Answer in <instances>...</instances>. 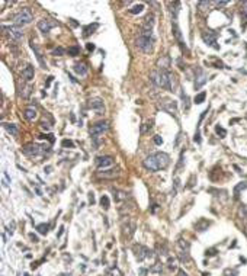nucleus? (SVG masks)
<instances>
[{"label":"nucleus","mask_w":247,"mask_h":276,"mask_svg":"<svg viewBox=\"0 0 247 276\" xmlns=\"http://www.w3.org/2000/svg\"><path fill=\"white\" fill-rule=\"evenodd\" d=\"M134 250L137 251V253H135V257H137V260H140V262H141V260H144L146 257H151V256H153V254H151L153 251H150L147 247H144V246H138V247L135 246Z\"/></svg>","instance_id":"13"},{"label":"nucleus","mask_w":247,"mask_h":276,"mask_svg":"<svg viewBox=\"0 0 247 276\" xmlns=\"http://www.w3.org/2000/svg\"><path fill=\"white\" fill-rule=\"evenodd\" d=\"M208 225H210V222L206 221V219H201L199 222L195 224V228H196L198 231H205L206 228H208Z\"/></svg>","instance_id":"24"},{"label":"nucleus","mask_w":247,"mask_h":276,"mask_svg":"<svg viewBox=\"0 0 247 276\" xmlns=\"http://www.w3.org/2000/svg\"><path fill=\"white\" fill-rule=\"evenodd\" d=\"M154 142L157 144V145H160V144H163V138L160 137V135H156V137H154Z\"/></svg>","instance_id":"40"},{"label":"nucleus","mask_w":247,"mask_h":276,"mask_svg":"<svg viewBox=\"0 0 247 276\" xmlns=\"http://www.w3.org/2000/svg\"><path fill=\"white\" fill-rule=\"evenodd\" d=\"M31 48L34 50V52H35V55H37V60L39 61V64H41V67L42 68H47V64H45V61L42 60V54H41V51H39V48H38V45L35 44L34 41H31Z\"/></svg>","instance_id":"17"},{"label":"nucleus","mask_w":247,"mask_h":276,"mask_svg":"<svg viewBox=\"0 0 247 276\" xmlns=\"http://www.w3.org/2000/svg\"><path fill=\"white\" fill-rule=\"evenodd\" d=\"M70 22H71V23H73V26H77V22H76L74 19H70Z\"/></svg>","instance_id":"49"},{"label":"nucleus","mask_w":247,"mask_h":276,"mask_svg":"<svg viewBox=\"0 0 247 276\" xmlns=\"http://www.w3.org/2000/svg\"><path fill=\"white\" fill-rule=\"evenodd\" d=\"M205 83H206V76L202 71H199V76H196V79H195V90L201 89Z\"/></svg>","instance_id":"19"},{"label":"nucleus","mask_w":247,"mask_h":276,"mask_svg":"<svg viewBox=\"0 0 247 276\" xmlns=\"http://www.w3.org/2000/svg\"><path fill=\"white\" fill-rule=\"evenodd\" d=\"M22 151H23V154L26 155H38V154H41L42 151H44V147L39 145V144H34V142H31V144H26L23 148H22Z\"/></svg>","instance_id":"7"},{"label":"nucleus","mask_w":247,"mask_h":276,"mask_svg":"<svg viewBox=\"0 0 247 276\" xmlns=\"http://www.w3.org/2000/svg\"><path fill=\"white\" fill-rule=\"evenodd\" d=\"M73 70H74L76 73H77V74H80V76H84L86 73H87V67H86V64H83V63H77V64H74Z\"/></svg>","instance_id":"21"},{"label":"nucleus","mask_w":247,"mask_h":276,"mask_svg":"<svg viewBox=\"0 0 247 276\" xmlns=\"http://www.w3.org/2000/svg\"><path fill=\"white\" fill-rule=\"evenodd\" d=\"M29 237H31V240H32V241H34V243H38V237H37V235H34V234H31V235H29Z\"/></svg>","instance_id":"46"},{"label":"nucleus","mask_w":247,"mask_h":276,"mask_svg":"<svg viewBox=\"0 0 247 276\" xmlns=\"http://www.w3.org/2000/svg\"><path fill=\"white\" fill-rule=\"evenodd\" d=\"M86 48H87L89 51H93V50H95V48H96V47L93 45V44H87V45H86Z\"/></svg>","instance_id":"43"},{"label":"nucleus","mask_w":247,"mask_h":276,"mask_svg":"<svg viewBox=\"0 0 247 276\" xmlns=\"http://www.w3.org/2000/svg\"><path fill=\"white\" fill-rule=\"evenodd\" d=\"M112 164H113V157L112 155H101V157H97L96 159V166L99 169L109 167V166H112Z\"/></svg>","instance_id":"14"},{"label":"nucleus","mask_w":247,"mask_h":276,"mask_svg":"<svg viewBox=\"0 0 247 276\" xmlns=\"http://www.w3.org/2000/svg\"><path fill=\"white\" fill-rule=\"evenodd\" d=\"M144 167L148 170V172H159V170H163L170 164V157L166 153H154V154H150L144 160Z\"/></svg>","instance_id":"1"},{"label":"nucleus","mask_w":247,"mask_h":276,"mask_svg":"<svg viewBox=\"0 0 247 276\" xmlns=\"http://www.w3.org/2000/svg\"><path fill=\"white\" fill-rule=\"evenodd\" d=\"M208 4H210V2H199L198 7H204V6H208Z\"/></svg>","instance_id":"41"},{"label":"nucleus","mask_w":247,"mask_h":276,"mask_svg":"<svg viewBox=\"0 0 247 276\" xmlns=\"http://www.w3.org/2000/svg\"><path fill=\"white\" fill-rule=\"evenodd\" d=\"M60 276H70V273H68V275L67 273H64V275H60Z\"/></svg>","instance_id":"50"},{"label":"nucleus","mask_w":247,"mask_h":276,"mask_svg":"<svg viewBox=\"0 0 247 276\" xmlns=\"http://www.w3.org/2000/svg\"><path fill=\"white\" fill-rule=\"evenodd\" d=\"M137 47L142 52H151L153 51V47H154V38H148V37H141L140 35L138 39H137Z\"/></svg>","instance_id":"4"},{"label":"nucleus","mask_w":247,"mask_h":276,"mask_svg":"<svg viewBox=\"0 0 247 276\" xmlns=\"http://www.w3.org/2000/svg\"><path fill=\"white\" fill-rule=\"evenodd\" d=\"M228 4V2H217V6H225Z\"/></svg>","instance_id":"47"},{"label":"nucleus","mask_w":247,"mask_h":276,"mask_svg":"<svg viewBox=\"0 0 247 276\" xmlns=\"http://www.w3.org/2000/svg\"><path fill=\"white\" fill-rule=\"evenodd\" d=\"M34 19V15H32V10L29 7H23L21 12L17 13L16 16L13 17V22H15V26H23L31 23Z\"/></svg>","instance_id":"3"},{"label":"nucleus","mask_w":247,"mask_h":276,"mask_svg":"<svg viewBox=\"0 0 247 276\" xmlns=\"http://www.w3.org/2000/svg\"><path fill=\"white\" fill-rule=\"evenodd\" d=\"M22 76H23V79H25L26 81H31V80L34 79V67H32L31 64H28V66L23 68V71H22Z\"/></svg>","instance_id":"18"},{"label":"nucleus","mask_w":247,"mask_h":276,"mask_svg":"<svg viewBox=\"0 0 247 276\" xmlns=\"http://www.w3.org/2000/svg\"><path fill=\"white\" fill-rule=\"evenodd\" d=\"M177 256L182 262H189V243L186 240H179L177 241Z\"/></svg>","instance_id":"5"},{"label":"nucleus","mask_w":247,"mask_h":276,"mask_svg":"<svg viewBox=\"0 0 247 276\" xmlns=\"http://www.w3.org/2000/svg\"><path fill=\"white\" fill-rule=\"evenodd\" d=\"M179 276H188V273L183 272V270H179Z\"/></svg>","instance_id":"48"},{"label":"nucleus","mask_w":247,"mask_h":276,"mask_svg":"<svg viewBox=\"0 0 247 276\" xmlns=\"http://www.w3.org/2000/svg\"><path fill=\"white\" fill-rule=\"evenodd\" d=\"M151 126H153V125H151V122H150V124H144V125L141 126V132H142V134H144V132H147L148 130H151Z\"/></svg>","instance_id":"38"},{"label":"nucleus","mask_w":247,"mask_h":276,"mask_svg":"<svg viewBox=\"0 0 247 276\" xmlns=\"http://www.w3.org/2000/svg\"><path fill=\"white\" fill-rule=\"evenodd\" d=\"M52 54H54V55H58V57H61V55L66 54V50H64V48H61V47H58V48H55V50L52 51Z\"/></svg>","instance_id":"35"},{"label":"nucleus","mask_w":247,"mask_h":276,"mask_svg":"<svg viewBox=\"0 0 247 276\" xmlns=\"http://www.w3.org/2000/svg\"><path fill=\"white\" fill-rule=\"evenodd\" d=\"M173 34L176 37V39L179 42H182V34H180L179 25H177V19H173Z\"/></svg>","instance_id":"22"},{"label":"nucleus","mask_w":247,"mask_h":276,"mask_svg":"<svg viewBox=\"0 0 247 276\" xmlns=\"http://www.w3.org/2000/svg\"><path fill=\"white\" fill-rule=\"evenodd\" d=\"M89 106L93 109V111H96L99 115L105 112V105H103V101L99 99V97H95V99H90L89 101Z\"/></svg>","instance_id":"12"},{"label":"nucleus","mask_w":247,"mask_h":276,"mask_svg":"<svg viewBox=\"0 0 247 276\" xmlns=\"http://www.w3.org/2000/svg\"><path fill=\"white\" fill-rule=\"evenodd\" d=\"M54 26H57V22L51 21V19H41V21L38 22V29L47 34V32H50Z\"/></svg>","instance_id":"10"},{"label":"nucleus","mask_w":247,"mask_h":276,"mask_svg":"<svg viewBox=\"0 0 247 276\" xmlns=\"http://www.w3.org/2000/svg\"><path fill=\"white\" fill-rule=\"evenodd\" d=\"M89 201H90V204L95 202V195H93V193H89Z\"/></svg>","instance_id":"44"},{"label":"nucleus","mask_w":247,"mask_h":276,"mask_svg":"<svg viewBox=\"0 0 247 276\" xmlns=\"http://www.w3.org/2000/svg\"><path fill=\"white\" fill-rule=\"evenodd\" d=\"M39 138H41V140H45V138H47L50 142H54V135H52V134H47V135L42 134V135H39Z\"/></svg>","instance_id":"37"},{"label":"nucleus","mask_w":247,"mask_h":276,"mask_svg":"<svg viewBox=\"0 0 247 276\" xmlns=\"http://www.w3.org/2000/svg\"><path fill=\"white\" fill-rule=\"evenodd\" d=\"M215 132H217V134L220 135V137H221V138H224V137H225V135H227V131L224 130L222 126H220V125H217V126H215Z\"/></svg>","instance_id":"33"},{"label":"nucleus","mask_w":247,"mask_h":276,"mask_svg":"<svg viewBox=\"0 0 247 276\" xmlns=\"http://www.w3.org/2000/svg\"><path fill=\"white\" fill-rule=\"evenodd\" d=\"M3 29L7 32V35L15 41H21L23 38V32L19 26H3Z\"/></svg>","instance_id":"9"},{"label":"nucleus","mask_w":247,"mask_h":276,"mask_svg":"<svg viewBox=\"0 0 247 276\" xmlns=\"http://www.w3.org/2000/svg\"><path fill=\"white\" fill-rule=\"evenodd\" d=\"M205 97H206V92H201V93H198L196 96H195V99H193V102L196 105H201L205 102Z\"/></svg>","instance_id":"25"},{"label":"nucleus","mask_w":247,"mask_h":276,"mask_svg":"<svg viewBox=\"0 0 247 276\" xmlns=\"http://www.w3.org/2000/svg\"><path fill=\"white\" fill-rule=\"evenodd\" d=\"M31 93H32V86H26V87H23V90H22V93H21V96L23 97V99H29V96H31Z\"/></svg>","instance_id":"27"},{"label":"nucleus","mask_w":247,"mask_h":276,"mask_svg":"<svg viewBox=\"0 0 247 276\" xmlns=\"http://www.w3.org/2000/svg\"><path fill=\"white\" fill-rule=\"evenodd\" d=\"M160 108L166 111L170 115H176L177 113V103L176 101H172V99H163L160 101Z\"/></svg>","instance_id":"6"},{"label":"nucleus","mask_w":247,"mask_h":276,"mask_svg":"<svg viewBox=\"0 0 247 276\" xmlns=\"http://www.w3.org/2000/svg\"><path fill=\"white\" fill-rule=\"evenodd\" d=\"M61 145H63V147H66V148H67V147H70V148H73V147H74V142H73V141H70V140H63V142H61Z\"/></svg>","instance_id":"36"},{"label":"nucleus","mask_w":247,"mask_h":276,"mask_svg":"<svg viewBox=\"0 0 247 276\" xmlns=\"http://www.w3.org/2000/svg\"><path fill=\"white\" fill-rule=\"evenodd\" d=\"M23 115H25V118L28 119V121H34L35 118H37V111H35L34 108H28Z\"/></svg>","instance_id":"23"},{"label":"nucleus","mask_w":247,"mask_h":276,"mask_svg":"<svg viewBox=\"0 0 247 276\" xmlns=\"http://www.w3.org/2000/svg\"><path fill=\"white\" fill-rule=\"evenodd\" d=\"M205 254H206V256H210V257H212V256L217 254V249H210V250H206Z\"/></svg>","instance_id":"39"},{"label":"nucleus","mask_w":247,"mask_h":276,"mask_svg":"<svg viewBox=\"0 0 247 276\" xmlns=\"http://www.w3.org/2000/svg\"><path fill=\"white\" fill-rule=\"evenodd\" d=\"M41 126H42V128H44V130H50V128H51V125H48V124H45V122H42V124H41Z\"/></svg>","instance_id":"45"},{"label":"nucleus","mask_w":247,"mask_h":276,"mask_svg":"<svg viewBox=\"0 0 247 276\" xmlns=\"http://www.w3.org/2000/svg\"><path fill=\"white\" fill-rule=\"evenodd\" d=\"M48 228H50V224H39V225H37V230L39 234H47Z\"/></svg>","instance_id":"29"},{"label":"nucleus","mask_w":247,"mask_h":276,"mask_svg":"<svg viewBox=\"0 0 247 276\" xmlns=\"http://www.w3.org/2000/svg\"><path fill=\"white\" fill-rule=\"evenodd\" d=\"M97 26H99V25H97V23H93V25H89V26H84V29H83V31H84V34H83V37H89V35L92 34L93 31L96 29Z\"/></svg>","instance_id":"26"},{"label":"nucleus","mask_w":247,"mask_h":276,"mask_svg":"<svg viewBox=\"0 0 247 276\" xmlns=\"http://www.w3.org/2000/svg\"><path fill=\"white\" fill-rule=\"evenodd\" d=\"M4 126V130L7 131L10 135H13V137H17L19 135V128H17L15 124H3Z\"/></svg>","instance_id":"20"},{"label":"nucleus","mask_w":247,"mask_h":276,"mask_svg":"<svg viewBox=\"0 0 247 276\" xmlns=\"http://www.w3.org/2000/svg\"><path fill=\"white\" fill-rule=\"evenodd\" d=\"M202 39L205 41L206 45L212 47L215 50L220 48V45H217V34H215V32H204V34H202Z\"/></svg>","instance_id":"11"},{"label":"nucleus","mask_w":247,"mask_h":276,"mask_svg":"<svg viewBox=\"0 0 247 276\" xmlns=\"http://www.w3.org/2000/svg\"><path fill=\"white\" fill-rule=\"evenodd\" d=\"M119 176V169H112V170H105V172H97V177H103V179H113Z\"/></svg>","instance_id":"16"},{"label":"nucleus","mask_w":247,"mask_h":276,"mask_svg":"<svg viewBox=\"0 0 247 276\" xmlns=\"http://www.w3.org/2000/svg\"><path fill=\"white\" fill-rule=\"evenodd\" d=\"M151 81L157 86V87L166 89L169 92H173L172 81H176V77L170 73V71H163V70H153L150 73Z\"/></svg>","instance_id":"2"},{"label":"nucleus","mask_w":247,"mask_h":276,"mask_svg":"<svg viewBox=\"0 0 247 276\" xmlns=\"http://www.w3.org/2000/svg\"><path fill=\"white\" fill-rule=\"evenodd\" d=\"M79 52H80V48L77 45H74V47H70L68 48V54L70 55H73V57H76V55H79Z\"/></svg>","instance_id":"32"},{"label":"nucleus","mask_w":247,"mask_h":276,"mask_svg":"<svg viewBox=\"0 0 247 276\" xmlns=\"http://www.w3.org/2000/svg\"><path fill=\"white\" fill-rule=\"evenodd\" d=\"M239 275V272H237V269H225L224 270V276H237Z\"/></svg>","instance_id":"34"},{"label":"nucleus","mask_w":247,"mask_h":276,"mask_svg":"<svg viewBox=\"0 0 247 276\" xmlns=\"http://www.w3.org/2000/svg\"><path fill=\"white\" fill-rule=\"evenodd\" d=\"M108 130H109V124L106 121L96 122V124L90 128V135H92V137H97V135H101V134H103V132H106Z\"/></svg>","instance_id":"8"},{"label":"nucleus","mask_w":247,"mask_h":276,"mask_svg":"<svg viewBox=\"0 0 247 276\" xmlns=\"http://www.w3.org/2000/svg\"><path fill=\"white\" fill-rule=\"evenodd\" d=\"M101 205L103 209H109V205H111V204H109V198L106 196V195H103V196L101 198Z\"/></svg>","instance_id":"30"},{"label":"nucleus","mask_w":247,"mask_h":276,"mask_svg":"<svg viewBox=\"0 0 247 276\" xmlns=\"http://www.w3.org/2000/svg\"><path fill=\"white\" fill-rule=\"evenodd\" d=\"M243 13H244V16L247 17V2L243 3Z\"/></svg>","instance_id":"42"},{"label":"nucleus","mask_w":247,"mask_h":276,"mask_svg":"<svg viewBox=\"0 0 247 276\" xmlns=\"http://www.w3.org/2000/svg\"><path fill=\"white\" fill-rule=\"evenodd\" d=\"M142 10H144V4H135L134 7L130 9V13L131 15H138V13H141Z\"/></svg>","instance_id":"28"},{"label":"nucleus","mask_w":247,"mask_h":276,"mask_svg":"<svg viewBox=\"0 0 247 276\" xmlns=\"http://www.w3.org/2000/svg\"><path fill=\"white\" fill-rule=\"evenodd\" d=\"M182 101H183V109H185V111H189V108H190V103H189L188 95L182 93Z\"/></svg>","instance_id":"31"},{"label":"nucleus","mask_w":247,"mask_h":276,"mask_svg":"<svg viewBox=\"0 0 247 276\" xmlns=\"http://www.w3.org/2000/svg\"><path fill=\"white\" fill-rule=\"evenodd\" d=\"M170 68V58L167 55H163L161 58H159L157 61V70H163V71H169Z\"/></svg>","instance_id":"15"}]
</instances>
